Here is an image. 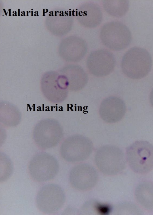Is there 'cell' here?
Instances as JSON below:
<instances>
[{
	"label": "cell",
	"mask_w": 153,
	"mask_h": 215,
	"mask_svg": "<svg viewBox=\"0 0 153 215\" xmlns=\"http://www.w3.org/2000/svg\"><path fill=\"white\" fill-rule=\"evenodd\" d=\"M57 12H56V11H55V16H57V15H56V13Z\"/></svg>",
	"instance_id": "e0dca14e"
},
{
	"label": "cell",
	"mask_w": 153,
	"mask_h": 215,
	"mask_svg": "<svg viewBox=\"0 0 153 215\" xmlns=\"http://www.w3.org/2000/svg\"><path fill=\"white\" fill-rule=\"evenodd\" d=\"M36 13H35V14L34 15V16H37V15H36Z\"/></svg>",
	"instance_id": "d4e9b609"
},
{
	"label": "cell",
	"mask_w": 153,
	"mask_h": 215,
	"mask_svg": "<svg viewBox=\"0 0 153 215\" xmlns=\"http://www.w3.org/2000/svg\"><path fill=\"white\" fill-rule=\"evenodd\" d=\"M23 14H23V16H25V12L24 11H23Z\"/></svg>",
	"instance_id": "7402d4cb"
},
{
	"label": "cell",
	"mask_w": 153,
	"mask_h": 215,
	"mask_svg": "<svg viewBox=\"0 0 153 215\" xmlns=\"http://www.w3.org/2000/svg\"><path fill=\"white\" fill-rule=\"evenodd\" d=\"M126 107L124 101L116 96H110L101 103L99 109L101 119L108 123H114L120 121L124 117Z\"/></svg>",
	"instance_id": "9c48e42d"
},
{
	"label": "cell",
	"mask_w": 153,
	"mask_h": 215,
	"mask_svg": "<svg viewBox=\"0 0 153 215\" xmlns=\"http://www.w3.org/2000/svg\"><path fill=\"white\" fill-rule=\"evenodd\" d=\"M51 13H50V14H49V16H51Z\"/></svg>",
	"instance_id": "4316f807"
},
{
	"label": "cell",
	"mask_w": 153,
	"mask_h": 215,
	"mask_svg": "<svg viewBox=\"0 0 153 215\" xmlns=\"http://www.w3.org/2000/svg\"><path fill=\"white\" fill-rule=\"evenodd\" d=\"M27 15H26V16H28L29 15H28V13H29V12L28 11H27Z\"/></svg>",
	"instance_id": "d6986e66"
},
{
	"label": "cell",
	"mask_w": 153,
	"mask_h": 215,
	"mask_svg": "<svg viewBox=\"0 0 153 215\" xmlns=\"http://www.w3.org/2000/svg\"><path fill=\"white\" fill-rule=\"evenodd\" d=\"M31 10H33V9H31Z\"/></svg>",
	"instance_id": "f1b7e54d"
},
{
	"label": "cell",
	"mask_w": 153,
	"mask_h": 215,
	"mask_svg": "<svg viewBox=\"0 0 153 215\" xmlns=\"http://www.w3.org/2000/svg\"><path fill=\"white\" fill-rule=\"evenodd\" d=\"M149 100L150 103L153 107V89L152 90L149 95Z\"/></svg>",
	"instance_id": "7c38bea8"
},
{
	"label": "cell",
	"mask_w": 153,
	"mask_h": 215,
	"mask_svg": "<svg viewBox=\"0 0 153 215\" xmlns=\"http://www.w3.org/2000/svg\"><path fill=\"white\" fill-rule=\"evenodd\" d=\"M33 137L36 144L43 149L56 145L63 137V131L58 122L52 121L39 122L36 126Z\"/></svg>",
	"instance_id": "52a82bcc"
},
{
	"label": "cell",
	"mask_w": 153,
	"mask_h": 215,
	"mask_svg": "<svg viewBox=\"0 0 153 215\" xmlns=\"http://www.w3.org/2000/svg\"><path fill=\"white\" fill-rule=\"evenodd\" d=\"M36 12H37V13H36L37 15H37V16H39L38 12L37 11H36Z\"/></svg>",
	"instance_id": "44dd1931"
},
{
	"label": "cell",
	"mask_w": 153,
	"mask_h": 215,
	"mask_svg": "<svg viewBox=\"0 0 153 215\" xmlns=\"http://www.w3.org/2000/svg\"><path fill=\"white\" fill-rule=\"evenodd\" d=\"M94 146L87 137L80 135H72L62 142L60 152L62 158L69 162H77L87 159L92 153Z\"/></svg>",
	"instance_id": "277c9868"
},
{
	"label": "cell",
	"mask_w": 153,
	"mask_h": 215,
	"mask_svg": "<svg viewBox=\"0 0 153 215\" xmlns=\"http://www.w3.org/2000/svg\"><path fill=\"white\" fill-rule=\"evenodd\" d=\"M57 12L58 13H59V12H58V11H57Z\"/></svg>",
	"instance_id": "d6a6232c"
},
{
	"label": "cell",
	"mask_w": 153,
	"mask_h": 215,
	"mask_svg": "<svg viewBox=\"0 0 153 215\" xmlns=\"http://www.w3.org/2000/svg\"><path fill=\"white\" fill-rule=\"evenodd\" d=\"M3 9V10H4V13H5V15H6V16H7V13H6V11H5V9Z\"/></svg>",
	"instance_id": "9a60e30c"
},
{
	"label": "cell",
	"mask_w": 153,
	"mask_h": 215,
	"mask_svg": "<svg viewBox=\"0 0 153 215\" xmlns=\"http://www.w3.org/2000/svg\"><path fill=\"white\" fill-rule=\"evenodd\" d=\"M29 13H30V11H29Z\"/></svg>",
	"instance_id": "4dcf8cb0"
},
{
	"label": "cell",
	"mask_w": 153,
	"mask_h": 215,
	"mask_svg": "<svg viewBox=\"0 0 153 215\" xmlns=\"http://www.w3.org/2000/svg\"><path fill=\"white\" fill-rule=\"evenodd\" d=\"M15 16H17V15H16V14H16V11H15Z\"/></svg>",
	"instance_id": "603a6c76"
},
{
	"label": "cell",
	"mask_w": 153,
	"mask_h": 215,
	"mask_svg": "<svg viewBox=\"0 0 153 215\" xmlns=\"http://www.w3.org/2000/svg\"><path fill=\"white\" fill-rule=\"evenodd\" d=\"M14 13L13 14V16H15V15H14Z\"/></svg>",
	"instance_id": "484cf974"
},
{
	"label": "cell",
	"mask_w": 153,
	"mask_h": 215,
	"mask_svg": "<svg viewBox=\"0 0 153 215\" xmlns=\"http://www.w3.org/2000/svg\"><path fill=\"white\" fill-rule=\"evenodd\" d=\"M65 196L64 191L59 185L48 184L42 187L36 196L37 206L41 212L48 214L55 213L62 207Z\"/></svg>",
	"instance_id": "8992f818"
},
{
	"label": "cell",
	"mask_w": 153,
	"mask_h": 215,
	"mask_svg": "<svg viewBox=\"0 0 153 215\" xmlns=\"http://www.w3.org/2000/svg\"><path fill=\"white\" fill-rule=\"evenodd\" d=\"M98 179L96 169L87 163H81L74 167L69 175V180L72 186L80 191L89 190L95 186Z\"/></svg>",
	"instance_id": "ba28073f"
},
{
	"label": "cell",
	"mask_w": 153,
	"mask_h": 215,
	"mask_svg": "<svg viewBox=\"0 0 153 215\" xmlns=\"http://www.w3.org/2000/svg\"><path fill=\"white\" fill-rule=\"evenodd\" d=\"M31 16H33V11H31Z\"/></svg>",
	"instance_id": "ac0fdd59"
},
{
	"label": "cell",
	"mask_w": 153,
	"mask_h": 215,
	"mask_svg": "<svg viewBox=\"0 0 153 215\" xmlns=\"http://www.w3.org/2000/svg\"><path fill=\"white\" fill-rule=\"evenodd\" d=\"M23 14V13H22V14H21V16H23V15H22Z\"/></svg>",
	"instance_id": "83f0119b"
},
{
	"label": "cell",
	"mask_w": 153,
	"mask_h": 215,
	"mask_svg": "<svg viewBox=\"0 0 153 215\" xmlns=\"http://www.w3.org/2000/svg\"><path fill=\"white\" fill-rule=\"evenodd\" d=\"M49 13H51V12H49Z\"/></svg>",
	"instance_id": "1f68e13d"
},
{
	"label": "cell",
	"mask_w": 153,
	"mask_h": 215,
	"mask_svg": "<svg viewBox=\"0 0 153 215\" xmlns=\"http://www.w3.org/2000/svg\"><path fill=\"white\" fill-rule=\"evenodd\" d=\"M23 12V11H22V12H21V13H22Z\"/></svg>",
	"instance_id": "f546056e"
},
{
	"label": "cell",
	"mask_w": 153,
	"mask_h": 215,
	"mask_svg": "<svg viewBox=\"0 0 153 215\" xmlns=\"http://www.w3.org/2000/svg\"><path fill=\"white\" fill-rule=\"evenodd\" d=\"M59 167L55 157L49 154L41 153L31 160L28 169L33 179L38 182H44L53 179L58 172Z\"/></svg>",
	"instance_id": "5b68a950"
},
{
	"label": "cell",
	"mask_w": 153,
	"mask_h": 215,
	"mask_svg": "<svg viewBox=\"0 0 153 215\" xmlns=\"http://www.w3.org/2000/svg\"><path fill=\"white\" fill-rule=\"evenodd\" d=\"M126 157L134 172L148 173L153 169V145L146 141H136L127 148Z\"/></svg>",
	"instance_id": "3957f363"
},
{
	"label": "cell",
	"mask_w": 153,
	"mask_h": 215,
	"mask_svg": "<svg viewBox=\"0 0 153 215\" xmlns=\"http://www.w3.org/2000/svg\"><path fill=\"white\" fill-rule=\"evenodd\" d=\"M126 161L122 150L113 145L100 147L94 156L97 168L102 173L108 176L115 175L122 172L126 167Z\"/></svg>",
	"instance_id": "7a4b0ae2"
},
{
	"label": "cell",
	"mask_w": 153,
	"mask_h": 215,
	"mask_svg": "<svg viewBox=\"0 0 153 215\" xmlns=\"http://www.w3.org/2000/svg\"><path fill=\"white\" fill-rule=\"evenodd\" d=\"M18 16H20V9H18Z\"/></svg>",
	"instance_id": "2e32d148"
},
{
	"label": "cell",
	"mask_w": 153,
	"mask_h": 215,
	"mask_svg": "<svg viewBox=\"0 0 153 215\" xmlns=\"http://www.w3.org/2000/svg\"><path fill=\"white\" fill-rule=\"evenodd\" d=\"M135 199L142 208L153 212V182L145 180L136 186L134 192Z\"/></svg>",
	"instance_id": "30bf717a"
},
{
	"label": "cell",
	"mask_w": 153,
	"mask_h": 215,
	"mask_svg": "<svg viewBox=\"0 0 153 215\" xmlns=\"http://www.w3.org/2000/svg\"><path fill=\"white\" fill-rule=\"evenodd\" d=\"M63 79L65 86L73 91L82 89L88 81L87 74L82 70H74L67 74Z\"/></svg>",
	"instance_id": "8fae6325"
},
{
	"label": "cell",
	"mask_w": 153,
	"mask_h": 215,
	"mask_svg": "<svg viewBox=\"0 0 153 215\" xmlns=\"http://www.w3.org/2000/svg\"><path fill=\"white\" fill-rule=\"evenodd\" d=\"M51 12H52L51 16H53V11H51Z\"/></svg>",
	"instance_id": "ffe728a7"
},
{
	"label": "cell",
	"mask_w": 153,
	"mask_h": 215,
	"mask_svg": "<svg viewBox=\"0 0 153 215\" xmlns=\"http://www.w3.org/2000/svg\"><path fill=\"white\" fill-rule=\"evenodd\" d=\"M11 9H9V16H11Z\"/></svg>",
	"instance_id": "4fadbf2b"
},
{
	"label": "cell",
	"mask_w": 153,
	"mask_h": 215,
	"mask_svg": "<svg viewBox=\"0 0 153 215\" xmlns=\"http://www.w3.org/2000/svg\"><path fill=\"white\" fill-rule=\"evenodd\" d=\"M43 9V15L42 16H45V9Z\"/></svg>",
	"instance_id": "5bb4252c"
},
{
	"label": "cell",
	"mask_w": 153,
	"mask_h": 215,
	"mask_svg": "<svg viewBox=\"0 0 153 215\" xmlns=\"http://www.w3.org/2000/svg\"><path fill=\"white\" fill-rule=\"evenodd\" d=\"M152 59L145 49L134 47L129 50L122 61V68L124 74L131 79H139L146 76L150 71Z\"/></svg>",
	"instance_id": "6da1fadb"
},
{
	"label": "cell",
	"mask_w": 153,
	"mask_h": 215,
	"mask_svg": "<svg viewBox=\"0 0 153 215\" xmlns=\"http://www.w3.org/2000/svg\"><path fill=\"white\" fill-rule=\"evenodd\" d=\"M45 9L46 10V12L45 13H46L48 12V9Z\"/></svg>",
	"instance_id": "cb8c5ba5"
}]
</instances>
